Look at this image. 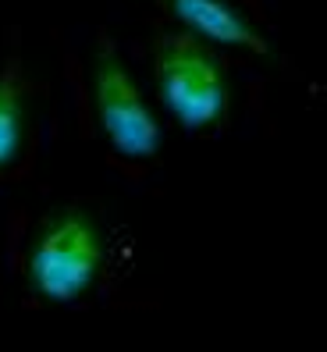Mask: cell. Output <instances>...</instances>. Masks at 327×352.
I'll return each mask as SVG.
<instances>
[{"mask_svg":"<svg viewBox=\"0 0 327 352\" xmlns=\"http://www.w3.org/2000/svg\"><path fill=\"white\" fill-rule=\"evenodd\" d=\"M104 256H107V242L96 221L82 210H60L39 228L29 250V263H25L29 288L39 299L57 306L75 302L96 281Z\"/></svg>","mask_w":327,"mask_h":352,"instance_id":"obj_1","label":"cell"},{"mask_svg":"<svg viewBox=\"0 0 327 352\" xmlns=\"http://www.w3.org/2000/svg\"><path fill=\"white\" fill-rule=\"evenodd\" d=\"M157 89L168 114L185 132L214 129L228 111V78L221 60L192 32L157 39Z\"/></svg>","mask_w":327,"mask_h":352,"instance_id":"obj_2","label":"cell"},{"mask_svg":"<svg viewBox=\"0 0 327 352\" xmlns=\"http://www.w3.org/2000/svg\"><path fill=\"white\" fill-rule=\"evenodd\" d=\"M96 118L114 153L128 160H150L164 146L160 118L142 100L111 43H104L96 54Z\"/></svg>","mask_w":327,"mask_h":352,"instance_id":"obj_3","label":"cell"},{"mask_svg":"<svg viewBox=\"0 0 327 352\" xmlns=\"http://www.w3.org/2000/svg\"><path fill=\"white\" fill-rule=\"evenodd\" d=\"M160 4L196 39H210V43L235 47V50H253L260 57L274 54V47L253 29L249 18L238 8H232L228 0H160Z\"/></svg>","mask_w":327,"mask_h":352,"instance_id":"obj_4","label":"cell"},{"mask_svg":"<svg viewBox=\"0 0 327 352\" xmlns=\"http://www.w3.org/2000/svg\"><path fill=\"white\" fill-rule=\"evenodd\" d=\"M25 139V93L14 68L0 75V171L14 164Z\"/></svg>","mask_w":327,"mask_h":352,"instance_id":"obj_5","label":"cell"}]
</instances>
